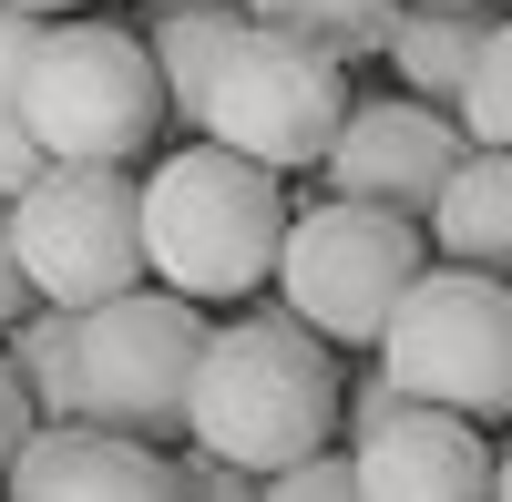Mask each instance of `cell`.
Returning <instances> with one entry per match:
<instances>
[{"label":"cell","mask_w":512,"mask_h":502,"mask_svg":"<svg viewBox=\"0 0 512 502\" xmlns=\"http://www.w3.org/2000/svg\"><path fill=\"white\" fill-rule=\"evenodd\" d=\"M472 164V134L451 113L410 103V93H379L349 113V134L328 154V195L338 205H369V216H400V226H431L451 175Z\"/></svg>","instance_id":"obj_9"},{"label":"cell","mask_w":512,"mask_h":502,"mask_svg":"<svg viewBox=\"0 0 512 502\" xmlns=\"http://www.w3.org/2000/svg\"><path fill=\"white\" fill-rule=\"evenodd\" d=\"M0 492L11 502H185V472L123 431H41Z\"/></svg>","instance_id":"obj_10"},{"label":"cell","mask_w":512,"mask_h":502,"mask_svg":"<svg viewBox=\"0 0 512 502\" xmlns=\"http://www.w3.org/2000/svg\"><path fill=\"white\" fill-rule=\"evenodd\" d=\"M175 472H185V502H267V482H256V472L205 462V451H195V462H175Z\"/></svg>","instance_id":"obj_22"},{"label":"cell","mask_w":512,"mask_h":502,"mask_svg":"<svg viewBox=\"0 0 512 502\" xmlns=\"http://www.w3.org/2000/svg\"><path fill=\"white\" fill-rule=\"evenodd\" d=\"M11 246L31 277V308L93 318L113 298L154 287L144 267V175H103V164H52L11 205Z\"/></svg>","instance_id":"obj_5"},{"label":"cell","mask_w":512,"mask_h":502,"mask_svg":"<svg viewBox=\"0 0 512 502\" xmlns=\"http://www.w3.org/2000/svg\"><path fill=\"white\" fill-rule=\"evenodd\" d=\"M267 502H359V462H308V472H277Z\"/></svg>","instance_id":"obj_21"},{"label":"cell","mask_w":512,"mask_h":502,"mask_svg":"<svg viewBox=\"0 0 512 502\" xmlns=\"http://www.w3.org/2000/svg\"><path fill=\"white\" fill-rule=\"evenodd\" d=\"M41 31H52V21H21V11H0V205H21L41 175H52V154L31 144V113H21V82H31V52H41Z\"/></svg>","instance_id":"obj_17"},{"label":"cell","mask_w":512,"mask_h":502,"mask_svg":"<svg viewBox=\"0 0 512 502\" xmlns=\"http://www.w3.org/2000/svg\"><path fill=\"white\" fill-rule=\"evenodd\" d=\"M144 11H226V0H144Z\"/></svg>","instance_id":"obj_25"},{"label":"cell","mask_w":512,"mask_h":502,"mask_svg":"<svg viewBox=\"0 0 512 502\" xmlns=\"http://www.w3.org/2000/svg\"><path fill=\"white\" fill-rule=\"evenodd\" d=\"M400 11H482V0H400Z\"/></svg>","instance_id":"obj_26"},{"label":"cell","mask_w":512,"mask_h":502,"mask_svg":"<svg viewBox=\"0 0 512 502\" xmlns=\"http://www.w3.org/2000/svg\"><path fill=\"white\" fill-rule=\"evenodd\" d=\"M31 318V277H21V246H11V205H0V339Z\"/></svg>","instance_id":"obj_23"},{"label":"cell","mask_w":512,"mask_h":502,"mask_svg":"<svg viewBox=\"0 0 512 502\" xmlns=\"http://www.w3.org/2000/svg\"><path fill=\"white\" fill-rule=\"evenodd\" d=\"M431 267L502 277L512 287V154H472L431 216Z\"/></svg>","instance_id":"obj_12"},{"label":"cell","mask_w":512,"mask_h":502,"mask_svg":"<svg viewBox=\"0 0 512 502\" xmlns=\"http://www.w3.org/2000/svg\"><path fill=\"white\" fill-rule=\"evenodd\" d=\"M205 349L216 328L205 308L164 298V287H134L82 318V421L123 431V441H164L195 421V380H205Z\"/></svg>","instance_id":"obj_8"},{"label":"cell","mask_w":512,"mask_h":502,"mask_svg":"<svg viewBox=\"0 0 512 502\" xmlns=\"http://www.w3.org/2000/svg\"><path fill=\"white\" fill-rule=\"evenodd\" d=\"M236 11L256 31H287V41H308V52H328L338 72L390 62V31H400V0H236Z\"/></svg>","instance_id":"obj_15"},{"label":"cell","mask_w":512,"mask_h":502,"mask_svg":"<svg viewBox=\"0 0 512 502\" xmlns=\"http://www.w3.org/2000/svg\"><path fill=\"white\" fill-rule=\"evenodd\" d=\"M410 410H420V400H410V390L390 380V369H369V390H349V451H369L379 431H400Z\"/></svg>","instance_id":"obj_19"},{"label":"cell","mask_w":512,"mask_h":502,"mask_svg":"<svg viewBox=\"0 0 512 502\" xmlns=\"http://www.w3.org/2000/svg\"><path fill=\"white\" fill-rule=\"evenodd\" d=\"M431 277V226H400V216H369V205H308L287 226V257H277V298L287 318L328 349H379L390 318L410 308V287Z\"/></svg>","instance_id":"obj_4"},{"label":"cell","mask_w":512,"mask_h":502,"mask_svg":"<svg viewBox=\"0 0 512 502\" xmlns=\"http://www.w3.org/2000/svg\"><path fill=\"white\" fill-rule=\"evenodd\" d=\"M492 502H512V451H502V482H492Z\"/></svg>","instance_id":"obj_27"},{"label":"cell","mask_w":512,"mask_h":502,"mask_svg":"<svg viewBox=\"0 0 512 502\" xmlns=\"http://www.w3.org/2000/svg\"><path fill=\"white\" fill-rule=\"evenodd\" d=\"M379 369H390L420 410H451V421H472V431L512 421V287L431 267L410 287V308L390 318V339H379Z\"/></svg>","instance_id":"obj_7"},{"label":"cell","mask_w":512,"mask_h":502,"mask_svg":"<svg viewBox=\"0 0 512 502\" xmlns=\"http://www.w3.org/2000/svg\"><path fill=\"white\" fill-rule=\"evenodd\" d=\"M461 134H472V154H512V21H492L482 62H472V93H461Z\"/></svg>","instance_id":"obj_18"},{"label":"cell","mask_w":512,"mask_h":502,"mask_svg":"<svg viewBox=\"0 0 512 502\" xmlns=\"http://www.w3.org/2000/svg\"><path fill=\"white\" fill-rule=\"evenodd\" d=\"M0 359L21 369V390H31V410H41V431H93V421H82V318L31 308L11 339H0Z\"/></svg>","instance_id":"obj_16"},{"label":"cell","mask_w":512,"mask_h":502,"mask_svg":"<svg viewBox=\"0 0 512 502\" xmlns=\"http://www.w3.org/2000/svg\"><path fill=\"white\" fill-rule=\"evenodd\" d=\"M0 11H21V21H82V0H0Z\"/></svg>","instance_id":"obj_24"},{"label":"cell","mask_w":512,"mask_h":502,"mask_svg":"<svg viewBox=\"0 0 512 502\" xmlns=\"http://www.w3.org/2000/svg\"><path fill=\"white\" fill-rule=\"evenodd\" d=\"M236 41H246V11L226 0V11H154L144 21V52L164 72V103H175V123L205 144V103H216V82L236 62Z\"/></svg>","instance_id":"obj_13"},{"label":"cell","mask_w":512,"mask_h":502,"mask_svg":"<svg viewBox=\"0 0 512 502\" xmlns=\"http://www.w3.org/2000/svg\"><path fill=\"white\" fill-rule=\"evenodd\" d=\"M349 113H359V93H349V72H338L328 52H308V41L246 21L236 62H226V82H216V103H205V144H226V154L256 164V175L287 185V175H328Z\"/></svg>","instance_id":"obj_6"},{"label":"cell","mask_w":512,"mask_h":502,"mask_svg":"<svg viewBox=\"0 0 512 502\" xmlns=\"http://www.w3.org/2000/svg\"><path fill=\"white\" fill-rule=\"evenodd\" d=\"M21 113H31V144L52 154V164H103V175H134L144 144L175 123L144 31L93 21V11L41 31L31 82H21Z\"/></svg>","instance_id":"obj_3"},{"label":"cell","mask_w":512,"mask_h":502,"mask_svg":"<svg viewBox=\"0 0 512 502\" xmlns=\"http://www.w3.org/2000/svg\"><path fill=\"white\" fill-rule=\"evenodd\" d=\"M195 451L205 462H236L256 482L328 462V431H349V380H338L328 339H308L287 308H246L216 328L195 380Z\"/></svg>","instance_id":"obj_1"},{"label":"cell","mask_w":512,"mask_h":502,"mask_svg":"<svg viewBox=\"0 0 512 502\" xmlns=\"http://www.w3.org/2000/svg\"><path fill=\"white\" fill-rule=\"evenodd\" d=\"M41 441V410H31V390H21V369L0 359V482L21 472V451Z\"/></svg>","instance_id":"obj_20"},{"label":"cell","mask_w":512,"mask_h":502,"mask_svg":"<svg viewBox=\"0 0 512 502\" xmlns=\"http://www.w3.org/2000/svg\"><path fill=\"white\" fill-rule=\"evenodd\" d=\"M349 462H359V502H492V482H502L482 431L451 421V410H410L400 431H379Z\"/></svg>","instance_id":"obj_11"},{"label":"cell","mask_w":512,"mask_h":502,"mask_svg":"<svg viewBox=\"0 0 512 502\" xmlns=\"http://www.w3.org/2000/svg\"><path fill=\"white\" fill-rule=\"evenodd\" d=\"M287 226H297L287 185L226 144H175L144 175V267L185 308H236L256 287H277Z\"/></svg>","instance_id":"obj_2"},{"label":"cell","mask_w":512,"mask_h":502,"mask_svg":"<svg viewBox=\"0 0 512 502\" xmlns=\"http://www.w3.org/2000/svg\"><path fill=\"white\" fill-rule=\"evenodd\" d=\"M482 41H492L482 11H400V31H390V72H400V93L461 123V93H472Z\"/></svg>","instance_id":"obj_14"}]
</instances>
